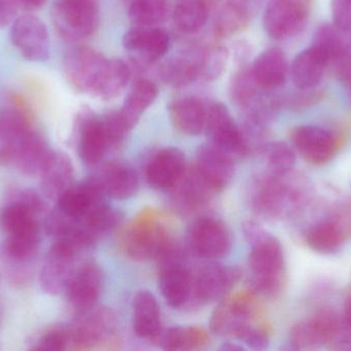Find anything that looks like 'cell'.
Segmentation results:
<instances>
[{"mask_svg":"<svg viewBox=\"0 0 351 351\" xmlns=\"http://www.w3.org/2000/svg\"><path fill=\"white\" fill-rule=\"evenodd\" d=\"M243 232L251 245L249 258L251 291L264 298H278L284 291L287 280L282 245L278 238L254 220L243 223Z\"/></svg>","mask_w":351,"mask_h":351,"instance_id":"6da1fadb","label":"cell"},{"mask_svg":"<svg viewBox=\"0 0 351 351\" xmlns=\"http://www.w3.org/2000/svg\"><path fill=\"white\" fill-rule=\"evenodd\" d=\"M162 214L148 208L119 231L117 245L121 253L134 261L158 259L174 240Z\"/></svg>","mask_w":351,"mask_h":351,"instance_id":"7a4b0ae2","label":"cell"},{"mask_svg":"<svg viewBox=\"0 0 351 351\" xmlns=\"http://www.w3.org/2000/svg\"><path fill=\"white\" fill-rule=\"evenodd\" d=\"M290 173L284 175L266 173L258 177L251 192L252 208L260 216L268 220H282L294 214L300 207L302 193L290 179Z\"/></svg>","mask_w":351,"mask_h":351,"instance_id":"3957f363","label":"cell"},{"mask_svg":"<svg viewBox=\"0 0 351 351\" xmlns=\"http://www.w3.org/2000/svg\"><path fill=\"white\" fill-rule=\"evenodd\" d=\"M187 247L173 240L160 257L158 284L166 302L174 309H186L191 294L192 267Z\"/></svg>","mask_w":351,"mask_h":351,"instance_id":"277c9868","label":"cell"},{"mask_svg":"<svg viewBox=\"0 0 351 351\" xmlns=\"http://www.w3.org/2000/svg\"><path fill=\"white\" fill-rule=\"evenodd\" d=\"M47 214L45 199L32 190H21L0 207V230L5 236L41 233V218Z\"/></svg>","mask_w":351,"mask_h":351,"instance_id":"5b68a950","label":"cell"},{"mask_svg":"<svg viewBox=\"0 0 351 351\" xmlns=\"http://www.w3.org/2000/svg\"><path fill=\"white\" fill-rule=\"evenodd\" d=\"M241 278V270L232 266L219 265L213 261L193 266L191 294L186 309L195 310L222 300L228 296Z\"/></svg>","mask_w":351,"mask_h":351,"instance_id":"8992f818","label":"cell"},{"mask_svg":"<svg viewBox=\"0 0 351 351\" xmlns=\"http://www.w3.org/2000/svg\"><path fill=\"white\" fill-rule=\"evenodd\" d=\"M51 19L62 38L84 41L94 34L99 27L100 3L99 0H55Z\"/></svg>","mask_w":351,"mask_h":351,"instance_id":"52a82bcc","label":"cell"},{"mask_svg":"<svg viewBox=\"0 0 351 351\" xmlns=\"http://www.w3.org/2000/svg\"><path fill=\"white\" fill-rule=\"evenodd\" d=\"M69 328L71 348L77 350H103L119 343L114 337L117 317L108 307L95 306L77 315Z\"/></svg>","mask_w":351,"mask_h":351,"instance_id":"ba28073f","label":"cell"},{"mask_svg":"<svg viewBox=\"0 0 351 351\" xmlns=\"http://www.w3.org/2000/svg\"><path fill=\"white\" fill-rule=\"evenodd\" d=\"M258 306L253 291L225 297L210 319L213 333L221 337L241 339L252 326L257 325Z\"/></svg>","mask_w":351,"mask_h":351,"instance_id":"9c48e42d","label":"cell"},{"mask_svg":"<svg viewBox=\"0 0 351 351\" xmlns=\"http://www.w3.org/2000/svg\"><path fill=\"white\" fill-rule=\"evenodd\" d=\"M186 243V247L194 257L214 262L230 253L233 245L232 233L219 218L200 216L188 228Z\"/></svg>","mask_w":351,"mask_h":351,"instance_id":"30bf717a","label":"cell"},{"mask_svg":"<svg viewBox=\"0 0 351 351\" xmlns=\"http://www.w3.org/2000/svg\"><path fill=\"white\" fill-rule=\"evenodd\" d=\"M108 59L90 47L70 49L64 59V71L68 82L78 92L96 95Z\"/></svg>","mask_w":351,"mask_h":351,"instance_id":"8fae6325","label":"cell"},{"mask_svg":"<svg viewBox=\"0 0 351 351\" xmlns=\"http://www.w3.org/2000/svg\"><path fill=\"white\" fill-rule=\"evenodd\" d=\"M305 0H269L263 14V26L268 36L286 41L302 32L308 19Z\"/></svg>","mask_w":351,"mask_h":351,"instance_id":"7c38bea8","label":"cell"},{"mask_svg":"<svg viewBox=\"0 0 351 351\" xmlns=\"http://www.w3.org/2000/svg\"><path fill=\"white\" fill-rule=\"evenodd\" d=\"M51 150L45 138L32 128L16 141L1 144L0 163L14 165L28 177L39 175Z\"/></svg>","mask_w":351,"mask_h":351,"instance_id":"4fadbf2b","label":"cell"},{"mask_svg":"<svg viewBox=\"0 0 351 351\" xmlns=\"http://www.w3.org/2000/svg\"><path fill=\"white\" fill-rule=\"evenodd\" d=\"M204 131L210 142L232 158L247 156L241 127L237 125L230 111L221 102L206 105Z\"/></svg>","mask_w":351,"mask_h":351,"instance_id":"5bb4252c","label":"cell"},{"mask_svg":"<svg viewBox=\"0 0 351 351\" xmlns=\"http://www.w3.org/2000/svg\"><path fill=\"white\" fill-rule=\"evenodd\" d=\"M343 326L332 310H321L313 319L293 327L290 334V350H317L332 343Z\"/></svg>","mask_w":351,"mask_h":351,"instance_id":"9a60e30c","label":"cell"},{"mask_svg":"<svg viewBox=\"0 0 351 351\" xmlns=\"http://www.w3.org/2000/svg\"><path fill=\"white\" fill-rule=\"evenodd\" d=\"M10 39L23 58L31 62L47 61L49 57V36L45 23L31 14L12 22Z\"/></svg>","mask_w":351,"mask_h":351,"instance_id":"2e32d148","label":"cell"},{"mask_svg":"<svg viewBox=\"0 0 351 351\" xmlns=\"http://www.w3.org/2000/svg\"><path fill=\"white\" fill-rule=\"evenodd\" d=\"M76 139L80 159L86 165L98 164L112 150L104 122L94 111L84 109L75 121Z\"/></svg>","mask_w":351,"mask_h":351,"instance_id":"e0dca14e","label":"cell"},{"mask_svg":"<svg viewBox=\"0 0 351 351\" xmlns=\"http://www.w3.org/2000/svg\"><path fill=\"white\" fill-rule=\"evenodd\" d=\"M78 255L80 253L67 243L53 241L45 257L39 278L41 288L47 294L56 296L65 292L68 282L77 267L76 259Z\"/></svg>","mask_w":351,"mask_h":351,"instance_id":"ac0fdd59","label":"cell"},{"mask_svg":"<svg viewBox=\"0 0 351 351\" xmlns=\"http://www.w3.org/2000/svg\"><path fill=\"white\" fill-rule=\"evenodd\" d=\"M103 284V271L96 262H86L76 267L65 290L68 303L76 315L96 306Z\"/></svg>","mask_w":351,"mask_h":351,"instance_id":"d6986e66","label":"cell"},{"mask_svg":"<svg viewBox=\"0 0 351 351\" xmlns=\"http://www.w3.org/2000/svg\"><path fill=\"white\" fill-rule=\"evenodd\" d=\"M295 150L309 163L323 165L335 156L337 141L335 136L319 126H299L291 132Z\"/></svg>","mask_w":351,"mask_h":351,"instance_id":"ffe728a7","label":"cell"},{"mask_svg":"<svg viewBox=\"0 0 351 351\" xmlns=\"http://www.w3.org/2000/svg\"><path fill=\"white\" fill-rule=\"evenodd\" d=\"M123 45L137 58L140 64H150L168 53L171 38L169 33L160 27L134 25L123 35Z\"/></svg>","mask_w":351,"mask_h":351,"instance_id":"44dd1931","label":"cell"},{"mask_svg":"<svg viewBox=\"0 0 351 351\" xmlns=\"http://www.w3.org/2000/svg\"><path fill=\"white\" fill-rule=\"evenodd\" d=\"M234 160L230 155L208 142L198 148L194 167L204 181L219 193L234 177Z\"/></svg>","mask_w":351,"mask_h":351,"instance_id":"7402d4cb","label":"cell"},{"mask_svg":"<svg viewBox=\"0 0 351 351\" xmlns=\"http://www.w3.org/2000/svg\"><path fill=\"white\" fill-rule=\"evenodd\" d=\"M169 191L172 205L181 214L198 212L217 194L200 177L194 165L186 168L179 181Z\"/></svg>","mask_w":351,"mask_h":351,"instance_id":"603a6c76","label":"cell"},{"mask_svg":"<svg viewBox=\"0 0 351 351\" xmlns=\"http://www.w3.org/2000/svg\"><path fill=\"white\" fill-rule=\"evenodd\" d=\"M104 190L100 181L95 177H88L77 183H72L58 201V210L75 220H82L93 208L105 200Z\"/></svg>","mask_w":351,"mask_h":351,"instance_id":"cb8c5ba5","label":"cell"},{"mask_svg":"<svg viewBox=\"0 0 351 351\" xmlns=\"http://www.w3.org/2000/svg\"><path fill=\"white\" fill-rule=\"evenodd\" d=\"M185 155L177 148H168L156 152L145 170V177L150 187L169 191L185 172Z\"/></svg>","mask_w":351,"mask_h":351,"instance_id":"d4e9b609","label":"cell"},{"mask_svg":"<svg viewBox=\"0 0 351 351\" xmlns=\"http://www.w3.org/2000/svg\"><path fill=\"white\" fill-rule=\"evenodd\" d=\"M39 177L43 195L49 199L58 200L73 183V165L67 155L51 150Z\"/></svg>","mask_w":351,"mask_h":351,"instance_id":"484cf974","label":"cell"},{"mask_svg":"<svg viewBox=\"0 0 351 351\" xmlns=\"http://www.w3.org/2000/svg\"><path fill=\"white\" fill-rule=\"evenodd\" d=\"M97 179L106 195L117 200L134 197L140 187L139 177L133 167L119 161L104 165Z\"/></svg>","mask_w":351,"mask_h":351,"instance_id":"4316f807","label":"cell"},{"mask_svg":"<svg viewBox=\"0 0 351 351\" xmlns=\"http://www.w3.org/2000/svg\"><path fill=\"white\" fill-rule=\"evenodd\" d=\"M288 70L286 55L278 47H269L262 52L252 65L256 82L264 91L276 90L284 86Z\"/></svg>","mask_w":351,"mask_h":351,"instance_id":"83f0119b","label":"cell"},{"mask_svg":"<svg viewBox=\"0 0 351 351\" xmlns=\"http://www.w3.org/2000/svg\"><path fill=\"white\" fill-rule=\"evenodd\" d=\"M133 327L138 337L149 339L150 341L162 333L160 307L149 291H139L134 297Z\"/></svg>","mask_w":351,"mask_h":351,"instance_id":"f1b7e54d","label":"cell"},{"mask_svg":"<svg viewBox=\"0 0 351 351\" xmlns=\"http://www.w3.org/2000/svg\"><path fill=\"white\" fill-rule=\"evenodd\" d=\"M169 113L173 125L180 133L185 135H199L204 131L206 105L195 97H185L172 101Z\"/></svg>","mask_w":351,"mask_h":351,"instance_id":"f546056e","label":"cell"},{"mask_svg":"<svg viewBox=\"0 0 351 351\" xmlns=\"http://www.w3.org/2000/svg\"><path fill=\"white\" fill-rule=\"evenodd\" d=\"M256 0H221L215 22V32L227 37L243 30L249 24Z\"/></svg>","mask_w":351,"mask_h":351,"instance_id":"4dcf8cb0","label":"cell"},{"mask_svg":"<svg viewBox=\"0 0 351 351\" xmlns=\"http://www.w3.org/2000/svg\"><path fill=\"white\" fill-rule=\"evenodd\" d=\"M202 49L186 51L165 62L160 78L173 88H183L200 78Z\"/></svg>","mask_w":351,"mask_h":351,"instance_id":"1f68e13d","label":"cell"},{"mask_svg":"<svg viewBox=\"0 0 351 351\" xmlns=\"http://www.w3.org/2000/svg\"><path fill=\"white\" fill-rule=\"evenodd\" d=\"M329 65L325 58L313 47L304 49L296 56L291 67L293 82L299 90L315 88L323 80Z\"/></svg>","mask_w":351,"mask_h":351,"instance_id":"d6a6232c","label":"cell"},{"mask_svg":"<svg viewBox=\"0 0 351 351\" xmlns=\"http://www.w3.org/2000/svg\"><path fill=\"white\" fill-rule=\"evenodd\" d=\"M158 95V86L150 80L142 78L133 84L123 107L119 111L123 123L131 131L146 109L154 104Z\"/></svg>","mask_w":351,"mask_h":351,"instance_id":"836d02e7","label":"cell"},{"mask_svg":"<svg viewBox=\"0 0 351 351\" xmlns=\"http://www.w3.org/2000/svg\"><path fill=\"white\" fill-rule=\"evenodd\" d=\"M152 342L165 350H202L210 343V336L202 328L174 327L162 330Z\"/></svg>","mask_w":351,"mask_h":351,"instance_id":"e575fe53","label":"cell"},{"mask_svg":"<svg viewBox=\"0 0 351 351\" xmlns=\"http://www.w3.org/2000/svg\"><path fill=\"white\" fill-rule=\"evenodd\" d=\"M210 0H177L172 10L177 28L184 33H195L208 22Z\"/></svg>","mask_w":351,"mask_h":351,"instance_id":"d590c367","label":"cell"},{"mask_svg":"<svg viewBox=\"0 0 351 351\" xmlns=\"http://www.w3.org/2000/svg\"><path fill=\"white\" fill-rule=\"evenodd\" d=\"M306 242L313 251L321 255H335L343 247V230L335 220H323L309 229Z\"/></svg>","mask_w":351,"mask_h":351,"instance_id":"8d00e7d4","label":"cell"},{"mask_svg":"<svg viewBox=\"0 0 351 351\" xmlns=\"http://www.w3.org/2000/svg\"><path fill=\"white\" fill-rule=\"evenodd\" d=\"M128 10L132 24L146 27L158 26L166 22L173 10L169 0H134Z\"/></svg>","mask_w":351,"mask_h":351,"instance_id":"74e56055","label":"cell"},{"mask_svg":"<svg viewBox=\"0 0 351 351\" xmlns=\"http://www.w3.org/2000/svg\"><path fill=\"white\" fill-rule=\"evenodd\" d=\"M130 80L131 69L123 59H108L106 69L95 97H98L102 100H112L125 91Z\"/></svg>","mask_w":351,"mask_h":351,"instance_id":"f35d334b","label":"cell"},{"mask_svg":"<svg viewBox=\"0 0 351 351\" xmlns=\"http://www.w3.org/2000/svg\"><path fill=\"white\" fill-rule=\"evenodd\" d=\"M30 119L25 109L12 104L0 109V142L12 144L32 129Z\"/></svg>","mask_w":351,"mask_h":351,"instance_id":"ab89813d","label":"cell"},{"mask_svg":"<svg viewBox=\"0 0 351 351\" xmlns=\"http://www.w3.org/2000/svg\"><path fill=\"white\" fill-rule=\"evenodd\" d=\"M311 47L321 54L328 64L336 63L343 55L346 43L341 31L335 25L326 23L317 27Z\"/></svg>","mask_w":351,"mask_h":351,"instance_id":"60d3db41","label":"cell"},{"mask_svg":"<svg viewBox=\"0 0 351 351\" xmlns=\"http://www.w3.org/2000/svg\"><path fill=\"white\" fill-rule=\"evenodd\" d=\"M267 164L268 172L284 175L292 172L296 163V155L292 146L284 141L267 142L262 150Z\"/></svg>","mask_w":351,"mask_h":351,"instance_id":"b9f144b4","label":"cell"},{"mask_svg":"<svg viewBox=\"0 0 351 351\" xmlns=\"http://www.w3.org/2000/svg\"><path fill=\"white\" fill-rule=\"evenodd\" d=\"M80 220L99 237L117 228L123 222V214L104 201L93 208Z\"/></svg>","mask_w":351,"mask_h":351,"instance_id":"7bdbcfd3","label":"cell"},{"mask_svg":"<svg viewBox=\"0 0 351 351\" xmlns=\"http://www.w3.org/2000/svg\"><path fill=\"white\" fill-rule=\"evenodd\" d=\"M228 57V49L222 45H212L202 49L200 78L206 80L220 78L226 68Z\"/></svg>","mask_w":351,"mask_h":351,"instance_id":"ee69618b","label":"cell"},{"mask_svg":"<svg viewBox=\"0 0 351 351\" xmlns=\"http://www.w3.org/2000/svg\"><path fill=\"white\" fill-rule=\"evenodd\" d=\"M71 348L69 328L53 327L43 332L35 339L31 350L40 351H62Z\"/></svg>","mask_w":351,"mask_h":351,"instance_id":"f6af8a7d","label":"cell"},{"mask_svg":"<svg viewBox=\"0 0 351 351\" xmlns=\"http://www.w3.org/2000/svg\"><path fill=\"white\" fill-rule=\"evenodd\" d=\"M332 16L341 32L351 33V0H332Z\"/></svg>","mask_w":351,"mask_h":351,"instance_id":"bcb514c9","label":"cell"},{"mask_svg":"<svg viewBox=\"0 0 351 351\" xmlns=\"http://www.w3.org/2000/svg\"><path fill=\"white\" fill-rule=\"evenodd\" d=\"M239 340L245 342L250 348L254 350H267L270 342L267 330L263 326L259 325V324L250 327L241 335Z\"/></svg>","mask_w":351,"mask_h":351,"instance_id":"7dc6e473","label":"cell"},{"mask_svg":"<svg viewBox=\"0 0 351 351\" xmlns=\"http://www.w3.org/2000/svg\"><path fill=\"white\" fill-rule=\"evenodd\" d=\"M18 8L16 0H0V28L12 24L16 20Z\"/></svg>","mask_w":351,"mask_h":351,"instance_id":"c3c4849f","label":"cell"},{"mask_svg":"<svg viewBox=\"0 0 351 351\" xmlns=\"http://www.w3.org/2000/svg\"><path fill=\"white\" fill-rule=\"evenodd\" d=\"M47 0H16L19 8L28 12H34V10H40L45 5Z\"/></svg>","mask_w":351,"mask_h":351,"instance_id":"681fc988","label":"cell"},{"mask_svg":"<svg viewBox=\"0 0 351 351\" xmlns=\"http://www.w3.org/2000/svg\"><path fill=\"white\" fill-rule=\"evenodd\" d=\"M343 324L351 330V296L346 301V308H344Z\"/></svg>","mask_w":351,"mask_h":351,"instance_id":"f907efd6","label":"cell"},{"mask_svg":"<svg viewBox=\"0 0 351 351\" xmlns=\"http://www.w3.org/2000/svg\"><path fill=\"white\" fill-rule=\"evenodd\" d=\"M221 350H228V351H235V350L239 351V350H243V348H241V346H235V344L226 343L222 346V348H221Z\"/></svg>","mask_w":351,"mask_h":351,"instance_id":"816d5d0a","label":"cell"},{"mask_svg":"<svg viewBox=\"0 0 351 351\" xmlns=\"http://www.w3.org/2000/svg\"><path fill=\"white\" fill-rule=\"evenodd\" d=\"M123 3L125 4V5L129 6L130 4H131L132 2L134 1V0H123Z\"/></svg>","mask_w":351,"mask_h":351,"instance_id":"f5cc1de1","label":"cell"},{"mask_svg":"<svg viewBox=\"0 0 351 351\" xmlns=\"http://www.w3.org/2000/svg\"><path fill=\"white\" fill-rule=\"evenodd\" d=\"M305 1L309 2V0H305Z\"/></svg>","mask_w":351,"mask_h":351,"instance_id":"db71d44e","label":"cell"}]
</instances>
